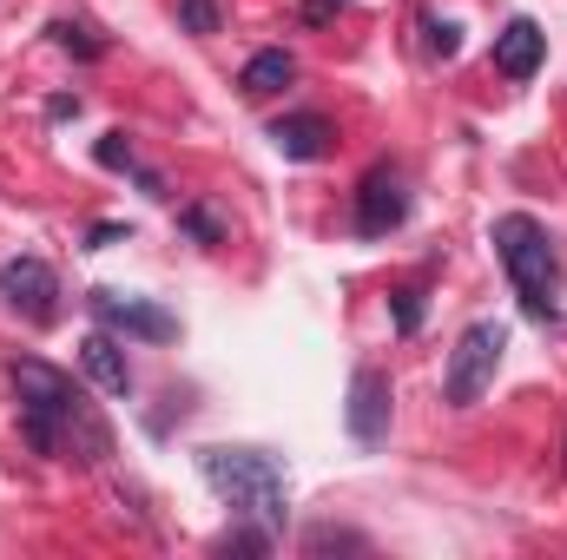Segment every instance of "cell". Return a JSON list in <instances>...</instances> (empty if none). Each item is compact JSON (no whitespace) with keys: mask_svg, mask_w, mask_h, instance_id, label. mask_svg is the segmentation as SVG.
I'll use <instances>...</instances> for the list:
<instances>
[{"mask_svg":"<svg viewBox=\"0 0 567 560\" xmlns=\"http://www.w3.org/2000/svg\"><path fill=\"white\" fill-rule=\"evenodd\" d=\"M178 225H185V231H192L198 245H225V225H218V218H212L205 205H185V211H178Z\"/></svg>","mask_w":567,"mask_h":560,"instance_id":"19","label":"cell"},{"mask_svg":"<svg viewBox=\"0 0 567 560\" xmlns=\"http://www.w3.org/2000/svg\"><path fill=\"white\" fill-rule=\"evenodd\" d=\"M271 541H278V535L258 521V528H225L212 548H218V554H271Z\"/></svg>","mask_w":567,"mask_h":560,"instance_id":"14","label":"cell"},{"mask_svg":"<svg viewBox=\"0 0 567 560\" xmlns=\"http://www.w3.org/2000/svg\"><path fill=\"white\" fill-rule=\"evenodd\" d=\"M133 178H140V191H145V198H172V191H165V178H158V172H145V165H140V172H133Z\"/></svg>","mask_w":567,"mask_h":560,"instance_id":"24","label":"cell"},{"mask_svg":"<svg viewBox=\"0 0 567 560\" xmlns=\"http://www.w3.org/2000/svg\"><path fill=\"white\" fill-rule=\"evenodd\" d=\"M390 403H396V396H390V376L363 363V370L350 376V403H343V428H350L357 448H377V442L390 435Z\"/></svg>","mask_w":567,"mask_h":560,"instance_id":"8","label":"cell"},{"mask_svg":"<svg viewBox=\"0 0 567 560\" xmlns=\"http://www.w3.org/2000/svg\"><path fill=\"white\" fill-rule=\"evenodd\" d=\"M542 53H548V33H542V20H528V13H515V20L495 33V73L515 80V86L542 73Z\"/></svg>","mask_w":567,"mask_h":560,"instance_id":"9","label":"cell"},{"mask_svg":"<svg viewBox=\"0 0 567 560\" xmlns=\"http://www.w3.org/2000/svg\"><path fill=\"white\" fill-rule=\"evenodd\" d=\"M297 80V60L284 53V46H265V53H251L245 60V73H238V86H245V100H271Z\"/></svg>","mask_w":567,"mask_h":560,"instance_id":"12","label":"cell"},{"mask_svg":"<svg viewBox=\"0 0 567 560\" xmlns=\"http://www.w3.org/2000/svg\"><path fill=\"white\" fill-rule=\"evenodd\" d=\"M396 330H403V336H416V330H423V290H416V283H410V290H396Z\"/></svg>","mask_w":567,"mask_h":560,"instance_id":"20","label":"cell"},{"mask_svg":"<svg viewBox=\"0 0 567 560\" xmlns=\"http://www.w3.org/2000/svg\"><path fill=\"white\" fill-rule=\"evenodd\" d=\"M53 40H60L66 53H80V60H100V53H106V40H100L86 20H53Z\"/></svg>","mask_w":567,"mask_h":560,"instance_id":"13","label":"cell"},{"mask_svg":"<svg viewBox=\"0 0 567 560\" xmlns=\"http://www.w3.org/2000/svg\"><path fill=\"white\" fill-rule=\"evenodd\" d=\"M7 376H13V396H20V435H27V448L33 455H66V422L86 403V390L66 370L40 363V356H13Z\"/></svg>","mask_w":567,"mask_h":560,"instance_id":"3","label":"cell"},{"mask_svg":"<svg viewBox=\"0 0 567 560\" xmlns=\"http://www.w3.org/2000/svg\"><path fill=\"white\" fill-rule=\"evenodd\" d=\"M495 258H502V271H508L515 297H522V310H528L535 323H561V310H555L561 258H555V238H548L542 218H528V211L495 218Z\"/></svg>","mask_w":567,"mask_h":560,"instance_id":"2","label":"cell"},{"mask_svg":"<svg viewBox=\"0 0 567 560\" xmlns=\"http://www.w3.org/2000/svg\"><path fill=\"white\" fill-rule=\"evenodd\" d=\"M502 350H508V330H502V323H468V330L455 336V350H449L442 403H449V409H475V403H482V390L495 383Z\"/></svg>","mask_w":567,"mask_h":560,"instance_id":"4","label":"cell"},{"mask_svg":"<svg viewBox=\"0 0 567 560\" xmlns=\"http://www.w3.org/2000/svg\"><path fill=\"white\" fill-rule=\"evenodd\" d=\"M403 218H410V178H403V165L383 158L357 185V231L363 238H390V231H403Z\"/></svg>","mask_w":567,"mask_h":560,"instance_id":"6","label":"cell"},{"mask_svg":"<svg viewBox=\"0 0 567 560\" xmlns=\"http://www.w3.org/2000/svg\"><path fill=\"white\" fill-rule=\"evenodd\" d=\"M303 548H310V554H330V548H343V554H370V541H363L357 528H330V521H323V528H310V535H303Z\"/></svg>","mask_w":567,"mask_h":560,"instance_id":"15","label":"cell"},{"mask_svg":"<svg viewBox=\"0 0 567 560\" xmlns=\"http://www.w3.org/2000/svg\"><path fill=\"white\" fill-rule=\"evenodd\" d=\"M178 27L198 33V40H212L218 33V0H178Z\"/></svg>","mask_w":567,"mask_h":560,"instance_id":"18","label":"cell"},{"mask_svg":"<svg viewBox=\"0 0 567 560\" xmlns=\"http://www.w3.org/2000/svg\"><path fill=\"white\" fill-rule=\"evenodd\" d=\"M330 120L323 113H284L278 126H271V145H278L284 158H297V165H310V158H323L330 152Z\"/></svg>","mask_w":567,"mask_h":560,"instance_id":"11","label":"cell"},{"mask_svg":"<svg viewBox=\"0 0 567 560\" xmlns=\"http://www.w3.org/2000/svg\"><path fill=\"white\" fill-rule=\"evenodd\" d=\"M86 310L100 330L133 336V343H178V317L158 310L152 297H126V290H86Z\"/></svg>","mask_w":567,"mask_h":560,"instance_id":"5","label":"cell"},{"mask_svg":"<svg viewBox=\"0 0 567 560\" xmlns=\"http://www.w3.org/2000/svg\"><path fill=\"white\" fill-rule=\"evenodd\" d=\"M423 46L435 60H455V53H462V27L442 20V13H423Z\"/></svg>","mask_w":567,"mask_h":560,"instance_id":"16","label":"cell"},{"mask_svg":"<svg viewBox=\"0 0 567 560\" xmlns=\"http://www.w3.org/2000/svg\"><path fill=\"white\" fill-rule=\"evenodd\" d=\"M93 158H100L106 172H140V152H133V139H126V133H100Z\"/></svg>","mask_w":567,"mask_h":560,"instance_id":"17","label":"cell"},{"mask_svg":"<svg viewBox=\"0 0 567 560\" xmlns=\"http://www.w3.org/2000/svg\"><path fill=\"white\" fill-rule=\"evenodd\" d=\"M120 238H133V225H93V231H86V251H106V245H120Z\"/></svg>","mask_w":567,"mask_h":560,"instance_id":"21","label":"cell"},{"mask_svg":"<svg viewBox=\"0 0 567 560\" xmlns=\"http://www.w3.org/2000/svg\"><path fill=\"white\" fill-rule=\"evenodd\" d=\"M80 363H86V376L106 390V396H133V363H126V343L113 336V330H93L86 343H80Z\"/></svg>","mask_w":567,"mask_h":560,"instance_id":"10","label":"cell"},{"mask_svg":"<svg viewBox=\"0 0 567 560\" xmlns=\"http://www.w3.org/2000/svg\"><path fill=\"white\" fill-rule=\"evenodd\" d=\"M337 7H343V0H303V20H310V27H323Z\"/></svg>","mask_w":567,"mask_h":560,"instance_id":"23","label":"cell"},{"mask_svg":"<svg viewBox=\"0 0 567 560\" xmlns=\"http://www.w3.org/2000/svg\"><path fill=\"white\" fill-rule=\"evenodd\" d=\"M0 297L27 317V323H53L60 317V278L47 258H7L0 265Z\"/></svg>","mask_w":567,"mask_h":560,"instance_id":"7","label":"cell"},{"mask_svg":"<svg viewBox=\"0 0 567 560\" xmlns=\"http://www.w3.org/2000/svg\"><path fill=\"white\" fill-rule=\"evenodd\" d=\"M198 475L218 501H231V515L265 521L271 535H284L290 521V475L271 448H198Z\"/></svg>","mask_w":567,"mask_h":560,"instance_id":"1","label":"cell"},{"mask_svg":"<svg viewBox=\"0 0 567 560\" xmlns=\"http://www.w3.org/2000/svg\"><path fill=\"white\" fill-rule=\"evenodd\" d=\"M47 120H80V93H60V100H47Z\"/></svg>","mask_w":567,"mask_h":560,"instance_id":"22","label":"cell"}]
</instances>
